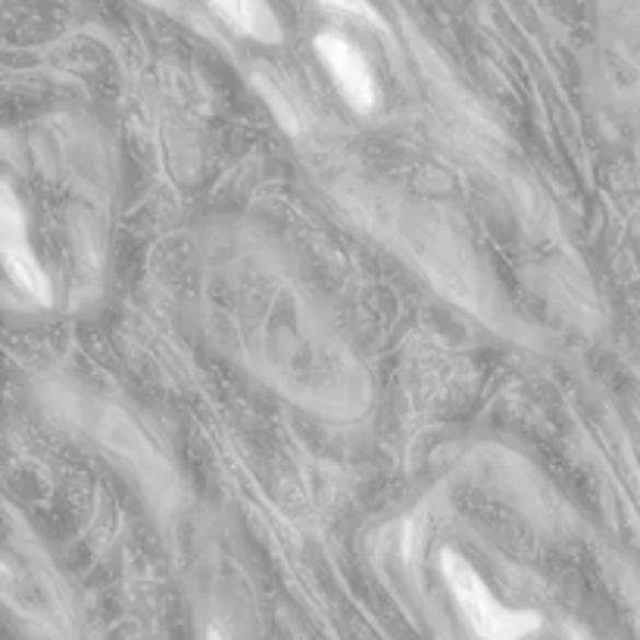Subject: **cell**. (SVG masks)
<instances>
[{
    "mask_svg": "<svg viewBox=\"0 0 640 640\" xmlns=\"http://www.w3.org/2000/svg\"><path fill=\"white\" fill-rule=\"evenodd\" d=\"M216 13L229 22L235 32L259 44L281 42V25L266 0H210Z\"/></svg>",
    "mask_w": 640,
    "mask_h": 640,
    "instance_id": "cell-4",
    "label": "cell"
},
{
    "mask_svg": "<svg viewBox=\"0 0 640 640\" xmlns=\"http://www.w3.org/2000/svg\"><path fill=\"white\" fill-rule=\"evenodd\" d=\"M322 3L331 7V10H344L350 16H360V20H375V10L365 0H322Z\"/></svg>",
    "mask_w": 640,
    "mask_h": 640,
    "instance_id": "cell-5",
    "label": "cell"
},
{
    "mask_svg": "<svg viewBox=\"0 0 640 640\" xmlns=\"http://www.w3.org/2000/svg\"><path fill=\"white\" fill-rule=\"evenodd\" d=\"M316 54L322 57V63L328 66L335 85L341 88L344 101L360 113H369L379 101V85H375V75L365 63V57L347 42L338 32H322L316 38Z\"/></svg>",
    "mask_w": 640,
    "mask_h": 640,
    "instance_id": "cell-3",
    "label": "cell"
},
{
    "mask_svg": "<svg viewBox=\"0 0 640 640\" xmlns=\"http://www.w3.org/2000/svg\"><path fill=\"white\" fill-rule=\"evenodd\" d=\"M441 572L447 578L450 594L456 600L463 619L478 638L488 640H512L534 635L540 628V619L534 613H515L493 597L491 587L481 581V575L472 569L463 556L444 550L441 556Z\"/></svg>",
    "mask_w": 640,
    "mask_h": 640,
    "instance_id": "cell-1",
    "label": "cell"
},
{
    "mask_svg": "<svg viewBox=\"0 0 640 640\" xmlns=\"http://www.w3.org/2000/svg\"><path fill=\"white\" fill-rule=\"evenodd\" d=\"M0 263L7 269V276L13 278V284H20L28 298L38 303H50V278L38 263V256L32 251L28 241V219L22 210L20 197L13 188L0 185Z\"/></svg>",
    "mask_w": 640,
    "mask_h": 640,
    "instance_id": "cell-2",
    "label": "cell"
}]
</instances>
